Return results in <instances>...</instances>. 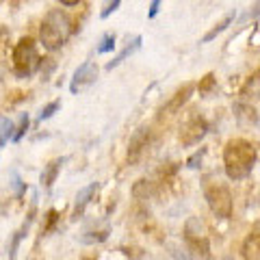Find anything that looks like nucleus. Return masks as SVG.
Here are the masks:
<instances>
[{"label":"nucleus","mask_w":260,"mask_h":260,"mask_svg":"<svg viewBox=\"0 0 260 260\" xmlns=\"http://www.w3.org/2000/svg\"><path fill=\"white\" fill-rule=\"evenodd\" d=\"M72 35V20L61 9L50 11L39 26V39L48 50H59Z\"/></svg>","instance_id":"f03ea898"},{"label":"nucleus","mask_w":260,"mask_h":260,"mask_svg":"<svg viewBox=\"0 0 260 260\" xmlns=\"http://www.w3.org/2000/svg\"><path fill=\"white\" fill-rule=\"evenodd\" d=\"M256 18H260V0H258L256 5H251V7H249V11H245V15L241 18V24H243V22H247V20H256Z\"/></svg>","instance_id":"5701e85b"},{"label":"nucleus","mask_w":260,"mask_h":260,"mask_svg":"<svg viewBox=\"0 0 260 260\" xmlns=\"http://www.w3.org/2000/svg\"><path fill=\"white\" fill-rule=\"evenodd\" d=\"M243 258H260V232H251L243 243Z\"/></svg>","instance_id":"ddd939ff"},{"label":"nucleus","mask_w":260,"mask_h":260,"mask_svg":"<svg viewBox=\"0 0 260 260\" xmlns=\"http://www.w3.org/2000/svg\"><path fill=\"white\" fill-rule=\"evenodd\" d=\"M258 152L256 145L249 143L247 139H232L225 143L223 150V167L225 176L230 180H245L251 174V169L256 165Z\"/></svg>","instance_id":"f257e3e1"},{"label":"nucleus","mask_w":260,"mask_h":260,"mask_svg":"<svg viewBox=\"0 0 260 260\" xmlns=\"http://www.w3.org/2000/svg\"><path fill=\"white\" fill-rule=\"evenodd\" d=\"M148 135H150L148 128H139L133 135V139H130V143H128V158L130 160H137L139 154L148 148Z\"/></svg>","instance_id":"9d476101"},{"label":"nucleus","mask_w":260,"mask_h":260,"mask_svg":"<svg viewBox=\"0 0 260 260\" xmlns=\"http://www.w3.org/2000/svg\"><path fill=\"white\" fill-rule=\"evenodd\" d=\"M206 202L210 213L219 219H230L232 217V193L225 184H208L206 186Z\"/></svg>","instance_id":"20e7f679"},{"label":"nucleus","mask_w":260,"mask_h":260,"mask_svg":"<svg viewBox=\"0 0 260 260\" xmlns=\"http://www.w3.org/2000/svg\"><path fill=\"white\" fill-rule=\"evenodd\" d=\"M63 162H65V158H54L52 162H48V165H46V169L42 172V184L46 186V189H50V186L54 184V180H56V176H59V172H61Z\"/></svg>","instance_id":"f8f14e48"},{"label":"nucleus","mask_w":260,"mask_h":260,"mask_svg":"<svg viewBox=\"0 0 260 260\" xmlns=\"http://www.w3.org/2000/svg\"><path fill=\"white\" fill-rule=\"evenodd\" d=\"M98 80V65L93 61H85L83 65H78V70L74 72L72 76V83H70V91L72 93H80L89 89Z\"/></svg>","instance_id":"423d86ee"},{"label":"nucleus","mask_w":260,"mask_h":260,"mask_svg":"<svg viewBox=\"0 0 260 260\" xmlns=\"http://www.w3.org/2000/svg\"><path fill=\"white\" fill-rule=\"evenodd\" d=\"M150 193H152V186L148 184V180H139V182L133 186V195H135L137 200H148Z\"/></svg>","instance_id":"2eb2a0df"},{"label":"nucleus","mask_w":260,"mask_h":260,"mask_svg":"<svg viewBox=\"0 0 260 260\" xmlns=\"http://www.w3.org/2000/svg\"><path fill=\"white\" fill-rule=\"evenodd\" d=\"M113 48H115V35H113V32H107V35L102 37L100 46H98V54H107L113 50Z\"/></svg>","instance_id":"6ab92c4d"},{"label":"nucleus","mask_w":260,"mask_h":260,"mask_svg":"<svg viewBox=\"0 0 260 260\" xmlns=\"http://www.w3.org/2000/svg\"><path fill=\"white\" fill-rule=\"evenodd\" d=\"M215 83H217L215 74H206L204 78L200 80V85H198L200 93H202V95H208V93H210V91H213V89H215Z\"/></svg>","instance_id":"dca6fc26"},{"label":"nucleus","mask_w":260,"mask_h":260,"mask_svg":"<svg viewBox=\"0 0 260 260\" xmlns=\"http://www.w3.org/2000/svg\"><path fill=\"white\" fill-rule=\"evenodd\" d=\"M61 109V102L59 100H54V102H50V104H48V107H44L42 109V113H39V117H37V121H44V119H50L52 115H54V113L56 111H59Z\"/></svg>","instance_id":"aec40b11"},{"label":"nucleus","mask_w":260,"mask_h":260,"mask_svg":"<svg viewBox=\"0 0 260 260\" xmlns=\"http://www.w3.org/2000/svg\"><path fill=\"white\" fill-rule=\"evenodd\" d=\"M234 18H237V13H234V11H230V13H228L225 18L221 20V22H219V24H215V26L210 28V30L206 32L204 37H202V44H208V42H213V39H215L217 35H221V32H223V30H225V28H228V26H230V24L234 22Z\"/></svg>","instance_id":"4468645a"},{"label":"nucleus","mask_w":260,"mask_h":260,"mask_svg":"<svg viewBox=\"0 0 260 260\" xmlns=\"http://www.w3.org/2000/svg\"><path fill=\"white\" fill-rule=\"evenodd\" d=\"M59 3H61L63 7H76V5L80 3V0H59Z\"/></svg>","instance_id":"bb28decb"},{"label":"nucleus","mask_w":260,"mask_h":260,"mask_svg":"<svg viewBox=\"0 0 260 260\" xmlns=\"http://www.w3.org/2000/svg\"><path fill=\"white\" fill-rule=\"evenodd\" d=\"M158 9H160V0H152V3H150V11H148V18H150V20L156 18Z\"/></svg>","instance_id":"a878e982"},{"label":"nucleus","mask_w":260,"mask_h":260,"mask_svg":"<svg viewBox=\"0 0 260 260\" xmlns=\"http://www.w3.org/2000/svg\"><path fill=\"white\" fill-rule=\"evenodd\" d=\"M206 133H208L206 119H202V117H191V119L184 124V128H182L180 141H182V145H195V143H200L202 139H204Z\"/></svg>","instance_id":"0eeeda50"},{"label":"nucleus","mask_w":260,"mask_h":260,"mask_svg":"<svg viewBox=\"0 0 260 260\" xmlns=\"http://www.w3.org/2000/svg\"><path fill=\"white\" fill-rule=\"evenodd\" d=\"M98 189H100V184H98V182H91V184H87V186H83V189L78 191L76 202H74V210H72V217L78 219L80 215L85 213V208L89 206V202H91V200L95 198Z\"/></svg>","instance_id":"6e6552de"},{"label":"nucleus","mask_w":260,"mask_h":260,"mask_svg":"<svg viewBox=\"0 0 260 260\" xmlns=\"http://www.w3.org/2000/svg\"><path fill=\"white\" fill-rule=\"evenodd\" d=\"M119 3H121V0H109V5H107V7H104V9H102L100 18H102V20H107L111 13H115V11L119 9Z\"/></svg>","instance_id":"b1692460"},{"label":"nucleus","mask_w":260,"mask_h":260,"mask_svg":"<svg viewBox=\"0 0 260 260\" xmlns=\"http://www.w3.org/2000/svg\"><path fill=\"white\" fill-rule=\"evenodd\" d=\"M13 121L7 119V117H0V137H3V141L7 143L13 137Z\"/></svg>","instance_id":"a211bd4d"},{"label":"nucleus","mask_w":260,"mask_h":260,"mask_svg":"<svg viewBox=\"0 0 260 260\" xmlns=\"http://www.w3.org/2000/svg\"><path fill=\"white\" fill-rule=\"evenodd\" d=\"M56 219H59V215H56V210H48V215H46V225H44L42 234H48V232L52 230V225L56 223Z\"/></svg>","instance_id":"393cba45"},{"label":"nucleus","mask_w":260,"mask_h":260,"mask_svg":"<svg viewBox=\"0 0 260 260\" xmlns=\"http://www.w3.org/2000/svg\"><path fill=\"white\" fill-rule=\"evenodd\" d=\"M141 44H143V37H141V35H137V37L133 39V42H130V44H128V46H126L124 50H121L117 56H113V61H109V63H107V70L111 72L113 68H117V65H119L121 61H126L128 56H133V54L141 48Z\"/></svg>","instance_id":"9b49d317"},{"label":"nucleus","mask_w":260,"mask_h":260,"mask_svg":"<svg viewBox=\"0 0 260 260\" xmlns=\"http://www.w3.org/2000/svg\"><path fill=\"white\" fill-rule=\"evenodd\" d=\"M184 241L186 245H189L191 251H195V254H202V256H210V245H208V237L204 232V228H202V223L198 221L195 217H191L189 221H186V228H184Z\"/></svg>","instance_id":"39448f33"},{"label":"nucleus","mask_w":260,"mask_h":260,"mask_svg":"<svg viewBox=\"0 0 260 260\" xmlns=\"http://www.w3.org/2000/svg\"><path fill=\"white\" fill-rule=\"evenodd\" d=\"M3 145H5V141H3V137H0V148H3Z\"/></svg>","instance_id":"cd10ccee"},{"label":"nucleus","mask_w":260,"mask_h":260,"mask_svg":"<svg viewBox=\"0 0 260 260\" xmlns=\"http://www.w3.org/2000/svg\"><path fill=\"white\" fill-rule=\"evenodd\" d=\"M193 89H195V85L193 83H186L184 87H180L178 91L174 93V98L167 102V107L162 109V113H169V115H174V113H178L186 102H189V98H191V93H193Z\"/></svg>","instance_id":"1a4fd4ad"},{"label":"nucleus","mask_w":260,"mask_h":260,"mask_svg":"<svg viewBox=\"0 0 260 260\" xmlns=\"http://www.w3.org/2000/svg\"><path fill=\"white\" fill-rule=\"evenodd\" d=\"M26 130H28V115H26V113H22V115H20V124H18V128H15V133H13V137H11V141L18 143L22 137L26 135Z\"/></svg>","instance_id":"f3484780"},{"label":"nucleus","mask_w":260,"mask_h":260,"mask_svg":"<svg viewBox=\"0 0 260 260\" xmlns=\"http://www.w3.org/2000/svg\"><path fill=\"white\" fill-rule=\"evenodd\" d=\"M42 65L39 59L37 46L30 37H24L18 42V46L13 48V72L18 78H28L37 72V68Z\"/></svg>","instance_id":"7ed1b4c3"},{"label":"nucleus","mask_w":260,"mask_h":260,"mask_svg":"<svg viewBox=\"0 0 260 260\" xmlns=\"http://www.w3.org/2000/svg\"><path fill=\"white\" fill-rule=\"evenodd\" d=\"M11 186H13L15 195H18V198H22V195H24V189H26V186H24V182L20 180L18 172H11Z\"/></svg>","instance_id":"4be33fe9"},{"label":"nucleus","mask_w":260,"mask_h":260,"mask_svg":"<svg viewBox=\"0 0 260 260\" xmlns=\"http://www.w3.org/2000/svg\"><path fill=\"white\" fill-rule=\"evenodd\" d=\"M204 156H206V148L198 150L189 160H186V167H189V169H198V167L202 165V158H204Z\"/></svg>","instance_id":"412c9836"}]
</instances>
